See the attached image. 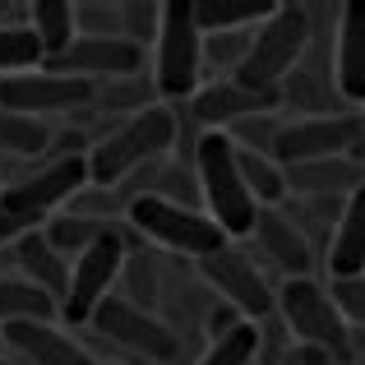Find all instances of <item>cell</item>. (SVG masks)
<instances>
[{
    "label": "cell",
    "instance_id": "cell-25",
    "mask_svg": "<svg viewBox=\"0 0 365 365\" xmlns=\"http://www.w3.org/2000/svg\"><path fill=\"white\" fill-rule=\"evenodd\" d=\"M42 232H46V241H51V245L74 264V259H79L83 250L98 241V236H107V232H111V222H98V217H79V213H56V217H46V222H42Z\"/></svg>",
    "mask_w": 365,
    "mask_h": 365
},
{
    "label": "cell",
    "instance_id": "cell-10",
    "mask_svg": "<svg viewBox=\"0 0 365 365\" xmlns=\"http://www.w3.org/2000/svg\"><path fill=\"white\" fill-rule=\"evenodd\" d=\"M199 273H204L208 292H213L217 301H227L232 310H241L250 324H264V319H273V314H277L273 282L255 268V259H250L245 250H236V245L217 250L213 259L199 264Z\"/></svg>",
    "mask_w": 365,
    "mask_h": 365
},
{
    "label": "cell",
    "instance_id": "cell-17",
    "mask_svg": "<svg viewBox=\"0 0 365 365\" xmlns=\"http://www.w3.org/2000/svg\"><path fill=\"white\" fill-rule=\"evenodd\" d=\"M361 185H365V167L356 158H329V162L287 167V195H296V199H333V204H347Z\"/></svg>",
    "mask_w": 365,
    "mask_h": 365
},
{
    "label": "cell",
    "instance_id": "cell-23",
    "mask_svg": "<svg viewBox=\"0 0 365 365\" xmlns=\"http://www.w3.org/2000/svg\"><path fill=\"white\" fill-rule=\"evenodd\" d=\"M28 28H33V37L42 42V56H46V61L65 56L74 46V37H79L70 0H33V5H28Z\"/></svg>",
    "mask_w": 365,
    "mask_h": 365
},
{
    "label": "cell",
    "instance_id": "cell-35",
    "mask_svg": "<svg viewBox=\"0 0 365 365\" xmlns=\"http://www.w3.org/2000/svg\"><path fill=\"white\" fill-rule=\"evenodd\" d=\"M24 232H33V222H24V217H14L9 208H0V250H14V241Z\"/></svg>",
    "mask_w": 365,
    "mask_h": 365
},
{
    "label": "cell",
    "instance_id": "cell-27",
    "mask_svg": "<svg viewBox=\"0 0 365 365\" xmlns=\"http://www.w3.org/2000/svg\"><path fill=\"white\" fill-rule=\"evenodd\" d=\"M236 158H241V176L250 185V195L259 199V208H273L287 199V171L277 158H264V153H245L236 148Z\"/></svg>",
    "mask_w": 365,
    "mask_h": 365
},
{
    "label": "cell",
    "instance_id": "cell-19",
    "mask_svg": "<svg viewBox=\"0 0 365 365\" xmlns=\"http://www.w3.org/2000/svg\"><path fill=\"white\" fill-rule=\"evenodd\" d=\"M14 273L19 277H28L33 287H42L46 296H51L56 305L65 301V292H70V259L61 255L51 241H46V232L42 227H33V232H24L14 241Z\"/></svg>",
    "mask_w": 365,
    "mask_h": 365
},
{
    "label": "cell",
    "instance_id": "cell-34",
    "mask_svg": "<svg viewBox=\"0 0 365 365\" xmlns=\"http://www.w3.org/2000/svg\"><path fill=\"white\" fill-rule=\"evenodd\" d=\"M241 324H250L241 310H232L227 301H213L208 305V314H204V333H208V342H217V338H227V333H236Z\"/></svg>",
    "mask_w": 365,
    "mask_h": 365
},
{
    "label": "cell",
    "instance_id": "cell-4",
    "mask_svg": "<svg viewBox=\"0 0 365 365\" xmlns=\"http://www.w3.org/2000/svg\"><path fill=\"white\" fill-rule=\"evenodd\" d=\"M153 83L162 102H190L204 88V33L195 0H162V28L153 42Z\"/></svg>",
    "mask_w": 365,
    "mask_h": 365
},
{
    "label": "cell",
    "instance_id": "cell-29",
    "mask_svg": "<svg viewBox=\"0 0 365 365\" xmlns=\"http://www.w3.org/2000/svg\"><path fill=\"white\" fill-rule=\"evenodd\" d=\"M158 83L153 79H143V74H134V79H116V83H98V102L93 107L98 111H148V107H158Z\"/></svg>",
    "mask_w": 365,
    "mask_h": 365
},
{
    "label": "cell",
    "instance_id": "cell-16",
    "mask_svg": "<svg viewBox=\"0 0 365 365\" xmlns=\"http://www.w3.org/2000/svg\"><path fill=\"white\" fill-rule=\"evenodd\" d=\"M333 74L338 93L351 111L365 107V0H347L338 14V42H333Z\"/></svg>",
    "mask_w": 365,
    "mask_h": 365
},
{
    "label": "cell",
    "instance_id": "cell-7",
    "mask_svg": "<svg viewBox=\"0 0 365 365\" xmlns=\"http://www.w3.org/2000/svg\"><path fill=\"white\" fill-rule=\"evenodd\" d=\"M125 259H130V232H125V227H111L107 236H98V241L70 264V292H65V301H61V319H65L70 333L88 329L98 305L116 296Z\"/></svg>",
    "mask_w": 365,
    "mask_h": 365
},
{
    "label": "cell",
    "instance_id": "cell-37",
    "mask_svg": "<svg viewBox=\"0 0 365 365\" xmlns=\"http://www.w3.org/2000/svg\"><path fill=\"white\" fill-rule=\"evenodd\" d=\"M0 365H14V356H0Z\"/></svg>",
    "mask_w": 365,
    "mask_h": 365
},
{
    "label": "cell",
    "instance_id": "cell-5",
    "mask_svg": "<svg viewBox=\"0 0 365 365\" xmlns=\"http://www.w3.org/2000/svg\"><path fill=\"white\" fill-rule=\"evenodd\" d=\"M125 217H130V232L143 236V241L162 245L167 255L180 259H213L217 250H227V232L204 213V208H185V204H171V199H153L139 195L125 204Z\"/></svg>",
    "mask_w": 365,
    "mask_h": 365
},
{
    "label": "cell",
    "instance_id": "cell-2",
    "mask_svg": "<svg viewBox=\"0 0 365 365\" xmlns=\"http://www.w3.org/2000/svg\"><path fill=\"white\" fill-rule=\"evenodd\" d=\"M176 134H180V125H176V111H171L167 102H158V107H148V111H134V116L111 125L88 148V180L98 190H120L134 171H143L148 162L167 158V153L176 148Z\"/></svg>",
    "mask_w": 365,
    "mask_h": 365
},
{
    "label": "cell",
    "instance_id": "cell-12",
    "mask_svg": "<svg viewBox=\"0 0 365 365\" xmlns=\"http://www.w3.org/2000/svg\"><path fill=\"white\" fill-rule=\"evenodd\" d=\"M361 139L356 111H342V116H314V120H287L277 134V153L273 158L287 167H301V162H329V158H351Z\"/></svg>",
    "mask_w": 365,
    "mask_h": 365
},
{
    "label": "cell",
    "instance_id": "cell-18",
    "mask_svg": "<svg viewBox=\"0 0 365 365\" xmlns=\"http://www.w3.org/2000/svg\"><path fill=\"white\" fill-rule=\"evenodd\" d=\"M250 241L264 250V259L277 268V273H287V277H310V268H314V245L305 241L301 232H296V222H292L287 213L264 208Z\"/></svg>",
    "mask_w": 365,
    "mask_h": 365
},
{
    "label": "cell",
    "instance_id": "cell-26",
    "mask_svg": "<svg viewBox=\"0 0 365 365\" xmlns=\"http://www.w3.org/2000/svg\"><path fill=\"white\" fill-rule=\"evenodd\" d=\"M51 134L56 130H46L42 120L0 107V153H5V158H37V153L51 148Z\"/></svg>",
    "mask_w": 365,
    "mask_h": 365
},
{
    "label": "cell",
    "instance_id": "cell-24",
    "mask_svg": "<svg viewBox=\"0 0 365 365\" xmlns=\"http://www.w3.org/2000/svg\"><path fill=\"white\" fill-rule=\"evenodd\" d=\"M250 42H255V28H241V33H204V79H236L250 56Z\"/></svg>",
    "mask_w": 365,
    "mask_h": 365
},
{
    "label": "cell",
    "instance_id": "cell-6",
    "mask_svg": "<svg viewBox=\"0 0 365 365\" xmlns=\"http://www.w3.org/2000/svg\"><path fill=\"white\" fill-rule=\"evenodd\" d=\"M305 46H310V14L305 5H292V0H277V9L255 28V42H250V56L236 74V83L245 88H282V79L301 65Z\"/></svg>",
    "mask_w": 365,
    "mask_h": 365
},
{
    "label": "cell",
    "instance_id": "cell-21",
    "mask_svg": "<svg viewBox=\"0 0 365 365\" xmlns=\"http://www.w3.org/2000/svg\"><path fill=\"white\" fill-rule=\"evenodd\" d=\"M51 319H61V305L42 287H33L19 273H0V329H9V324H51Z\"/></svg>",
    "mask_w": 365,
    "mask_h": 365
},
{
    "label": "cell",
    "instance_id": "cell-11",
    "mask_svg": "<svg viewBox=\"0 0 365 365\" xmlns=\"http://www.w3.org/2000/svg\"><path fill=\"white\" fill-rule=\"evenodd\" d=\"M98 102V83L70 79V74H51V70H28L14 79H0V107L19 111V116H65V111H93Z\"/></svg>",
    "mask_w": 365,
    "mask_h": 365
},
{
    "label": "cell",
    "instance_id": "cell-28",
    "mask_svg": "<svg viewBox=\"0 0 365 365\" xmlns=\"http://www.w3.org/2000/svg\"><path fill=\"white\" fill-rule=\"evenodd\" d=\"M42 65L46 56H42V42L33 37V28H0V79L42 70Z\"/></svg>",
    "mask_w": 365,
    "mask_h": 365
},
{
    "label": "cell",
    "instance_id": "cell-22",
    "mask_svg": "<svg viewBox=\"0 0 365 365\" xmlns=\"http://www.w3.org/2000/svg\"><path fill=\"white\" fill-rule=\"evenodd\" d=\"M277 9V0H195L199 33H241L259 28Z\"/></svg>",
    "mask_w": 365,
    "mask_h": 365
},
{
    "label": "cell",
    "instance_id": "cell-1",
    "mask_svg": "<svg viewBox=\"0 0 365 365\" xmlns=\"http://www.w3.org/2000/svg\"><path fill=\"white\" fill-rule=\"evenodd\" d=\"M277 319L296 347L329 351L338 365H365V333H356L319 277H287L277 292Z\"/></svg>",
    "mask_w": 365,
    "mask_h": 365
},
{
    "label": "cell",
    "instance_id": "cell-31",
    "mask_svg": "<svg viewBox=\"0 0 365 365\" xmlns=\"http://www.w3.org/2000/svg\"><path fill=\"white\" fill-rule=\"evenodd\" d=\"M158 28H162V5L158 0H120V37L134 42L139 51H148L158 42Z\"/></svg>",
    "mask_w": 365,
    "mask_h": 365
},
{
    "label": "cell",
    "instance_id": "cell-13",
    "mask_svg": "<svg viewBox=\"0 0 365 365\" xmlns=\"http://www.w3.org/2000/svg\"><path fill=\"white\" fill-rule=\"evenodd\" d=\"M185 111L204 134H227L232 125H241L250 116L282 111V88H245L236 79H217V83H204L185 102Z\"/></svg>",
    "mask_w": 365,
    "mask_h": 365
},
{
    "label": "cell",
    "instance_id": "cell-30",
    "mask_svg": "<svg viewBox=\"0 0 365 365\" xmlns=\"http://www.w3.org/2000/svg\"><path fill=\"white\" fill-rule=\"evenodd\" d=\"M199 365H259V324H241L236 333L208 342Z\"/></svg>",
    "mask_w": 365,
    "mask_h": 365
},
{
    "label": "cell",
    "instance_id": "cell-36",
    "mask_svg": "<svg viewBox=\"0 0 365 365\" xmlns=\"http://www.w3.org/2000/svg\"><path fill=\"white\" fill-rule=\"evenodd\" d=\"M292 365H338L329 351H314V347H292Z\"/></svg>",
    "mask_w": 365,
    "mask_h": 365
},
{
    "label": "cell",
    "instance_id": "cell-33",
    "mask_svg": "<svg viewBox=\"0 0 365 365\" xmlns=\"http://www.w3.org/2000/svg\"><path fill=\"white\" fill-rule=\"evenodd\" d=\"M333 301L342 305V314H347V324L356 333H365V277H347V282H329Z\"/></svg>",
    "mask_w": 365,
    "mask_h": 365
},
{
    "label": "cell",
    "instance_id": "cell-40",
    "mask_svg": "<svg viewBox=\"0 0 365 365\" xmlns=\"http://www.w3.org/2000/svg\"><path fill=\"white\" fill-rule=\"evenodd\" d=\"M14 365H19V361H14Z\"/></svg>",
    "mask_w": 365,
    "mask_h": 365
},
{
    "label": "cell",
    "instance_id": "cell-39",
    "mask_svg": "<svg viewBox=\"0 0 365 365\" xmlns=\"http://www.w3.org/2000/svg\"><path fill=\"white\" fill-rule=\"evenodd\" d=\"M0 356H5V338H0Z\"/></svg>",
    "mask_w": 365,
    "mask_h": 365
},
{
    "label": "cell",
    "instance_id": "cell-8",
    "mask_svg": "<svg viewBox=\"0 0 365 365\" xmlns=\"http://www.w3.org/2000/svg\"><path fill=\"white\" fill-rule=\"evenodd\" d=\"M88 185H93L88 180V153H56L51 162L33 167L28 176L9 180L5 195H0V208H9L14 217H24L33 227H42L65 204H74Z\"/></svg>",
    "mask_w": 365,
    "mask_h": 365
},
{
    "label": "cell",
    "instance_id": "cell-32",
    "mask_svg": "<svg viewBox=\"0 0 365 365\" xmlns=\"http://www.w3.org/2000/svg\"><path fill=\"white\" fill-rule=\"evenodd\" d=\"M74 28L79 37H120V0H74Z\"/></svg>",
    "mask_w": 365,
    "mask_h": 365
},
{
    "label": "cell",
    "instance_id": "cell-3",
    "mask_svg": "<svg viewBox=\"0 0 365 365\" xmlns=\"http://www.w3.org/2000/svg\"><path fill=\"white\" fill-rule=\"evenodd\" d=\"M195 176H199L204 213L227 232V241H250L264 208L250 195V185L241 176V158H236V143L227 139V134H204V139H199Z\"/></svg>",
    "mask_w": 365,
    "mask_h": 365
},
{
    "label": "cell",
    "instance_id": "cell-20",
    "mask_svg": "<svg viewBox=\"0 0 365 365\" xmlns=\"http://www.w3.org/2000/svg\"><path fill=\"white\" fill-rule=\"evenodd\" d=\"M324 268L333 282L365 277V185L342 204V217L333 227V241L324 250Z\"/></svg>",
    "mask_w": 365,
    "mask_h": 365
},
{
    "label": "cell",
    "instance_id": "cell-9",
    "mask_svg": "<svg viewBox=\"0 0 365 365\" xmlns=\"http://www.w3.org/2000/svg\"><path fill=\"white\" fill-rule=\"evenodd\" d=\"M93 329L107 342H116L120 351L148 361V365H176L180 356V338L158 310H143V305H130L125 296H111V301L98 305L93 314Z\"/></svg>",
    "mask_w": 365,
    "mask_h": 365
},
{
    "label": "cell",
    "instance_id": "cell-38",
    "mask_svg": "<svg viewBox=\"0 0 365 365\" xmlns=\"http://www.w3.org/2000/svg\"><path fill=\"white\" fill-rule=\"evenodd\" d=\"M102 365H125V361H102Z\"/></svg>",
    "mask_w": 365,
    "mask_h": 365
},
{
    "label": "cell",
    "instance_id": "cell-15",
    "mask_svg": "<svg viewBox=\"0 0 365 365\" xmlns=\"http://www.w3.org/2000/svg\"><path fill=\"white\" fill-rule=\"evenodd\" d=\"M0 338L19 365H102L61 324H9V329H0Z\"/></svg>",
    "mask_w": 365,
    "mask_h": 365
},
{
    "label": "cell",
    "instance_id": "cell-14",
    "mask_svg": "<svg viewBox=\"0 0 365 365\" xmlns=\"http://www.w3.org/2000/svg\"><path fill=\"white\" fill-rule=\"evenodd\" d=\"M42 70L51 74H70L83 83H116L143 74V51L125 37H74V46L56 61H46Z\"/></svg>",
    "mask_w": 365,
    "mask_h": 365
}]
</instances>
